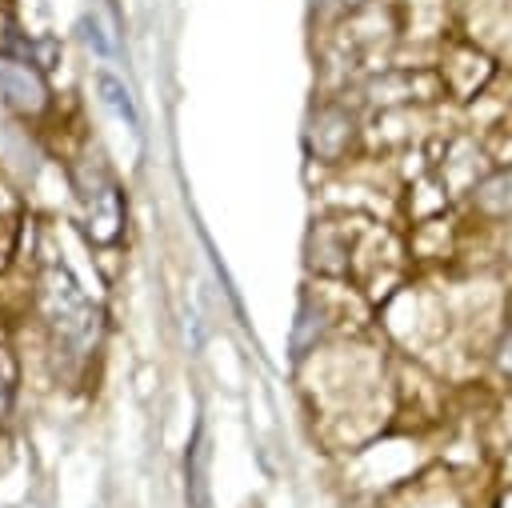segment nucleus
Listing matches in <instances>:
<instances>
[{
    "label": "nucleus",
    "mask_w": 512,
    "mask_h": 508,
    "mask_svg": "<svg viewBox=\"0 0 512 508\" xmlns=\"http://www.w3.org/2000/svg\"><path fill=\"white\" fill-rule=\"evenodd\" d=\"M308 260H312V268H320V272H348V252H352V244H348V236L344 232H336V228H320L316 236H312V244H308Z\"/></svg>",
    "instance_id": "6"
},
{
    "label": "nucleus",
    "mask_w": 512,
    "mask_h": 508,
    "mask_svg": "<svg viewBox=\"0 0 512 508\" xmlns=\"http://www.w3.org/2000/svg\"><path fill=\"white\" fill-rule=\"evenodd\" d=\"M0 96L16 112H40L44 100H48L40 72H32L28 64H16V60H4L0 64Z\"/></svg>",
    "instance_id": "4"
},
{
    "label": "nucleus",
    "mask_w": 512,
    "mask_h": 508,
    "mask_svg": "<svg viewBox=\"0 0 512 508\" xmlns=\"http://www.w3.org/2000/svg\"><path fill=\"white\" fill-rule=\"evenodd\" d=\"M472 208L484 220H512V164H504L472 184Z\"/></svg>",
    "instance_id": "5"
},
{
    "label": "nucleus",
    "mask_w": 512,
    "mask_h": 508,
    "mask_svg": "<svg viewBox=\"0 0 512 508\" xmlns=\"http://www.w3.org/2000/svg\"><path fill=\"white\" fill-rule=\"evenodd\" d=\"M84 220H88V232L92 240L108 244L120 236V224H124V204H120V192L112 180H100L92 188H84Z\"/></svg>",
    "instance_id": "3"
},
{
    "label": "nucleus",
    "mask_w": 512,
    "mask_h": 508,
    "mask_svg": "<svg viewBox=\"0 0 512 508\" xmlns=\"http://www.w3.org/2000/svg\"><path fill=\"white\" fill-rule=\"evenodd\" d=\"M352 136H356V120H352V112L348 108H340V104H324L316 116H312V128H308V148L320 156V160H340L344 152H348V144H352Z\"/></svg>",
    "instance_id": "2"
},
{
    "label": "nucleus",
    "mask_w": 512,
    "mask_h": 508,
    "mask_svg": "<svg viewBox=\"0 0 512 508\" xmlns=\"http://www.w3.org/2000/svg\"><path fill=\"white\" fill-rule=\"evenodd\" d=\"M96 88H100V100H104V108L116 116V120H124L128 128H136V108H132V96H128V88L112 76V72H100L96 76Z\"/></svg>",
    "instance_id": "7"
},
{
    "label": "nucleus",
    "mask_w": 512,
    "mask_h": 508,
    "mask_svg": "<svg viewBox=\"0 0 512 508\" xmlns=\"http://www.w3.org/2000/svg\"><path fill=\"white\" fill-rule=\"evenodd\" d=\"M4 412H8V384L0 380V416H4Z\"/></svg>",
    "instance_id": "10"
},
{
    "label": "nucleus",
    "mask_w": 512,
    "mask_h": 508,
    "mask_svg": "<svg viewBox=\"0 0 512 508\" xmlns=\"http://www.w3.org/2000/svg\"><path fill=\"white\" fill-rule=\"evenodd\" d=\"M44 312H48L56 340L68 352H76V356L92 352V344L100 336V312L88 304V296L72 284V276L60 264H52L44 276Z\"/></svg>",
    "instance_id": "1"
},
{
    "label": "nucleus",
    "mask_w": 512,
    "mask_h": 508,
    "mask_svg": "<svg viewBox=\"0 0 512 508\" xmlns=\"http://www.w3.org/2000/svg\"><path fill=\"white\" fill-rule=\"evenodd\" d=\"M492 360H496L500 376H512V320L500 328V340H496V348H492Z\"/></svg>",
    "instance_id": "8"
},
{
    "label": "nucleus",
    "mask_w": 512,
    "mask_h": 508,
    "mask_svg": "<svg viewBox=\"0 0 512 508\" xmlns=\"http://www.w3.org/2000/svg\"><path fill=\"white\" fill-rule=\"evenodd\" d=\"M80 28H84V40H88V44H96L100 52H108V44H104V36H100L96 20H88V16H84V20H80Z\"/></svg>",
    "instance_id": "9"
}]
</instances>
